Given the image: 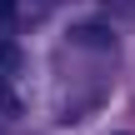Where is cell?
<instances>
[{
    "label": "cell",
    "mask_w": 135,
    "mask_h": 135,
    "mask_svg": "<svg viewBox=\"0 0 135 135\" xmlns=\"http://www.w3.org/2000/svg\"><path fill=\"white\" fill-rule=\"evenodd\" d=\"M105 35H110L105 25H80V30H75V40H80V45H95V40L105 45Z\"/></svg>",
    "instance_id": "1"
},
{
    "label": "cell",
    "mask_w": 135,
    "mask_h": 135,
    "mask_svg": "<svg viewBox=\"0 0 135 135\" xmlns=\"http://www.w3.org/2000/svg\"><path fill=\"white\" fill-rule=\"evenodd\" d=\"M15 5H20V0H0V20H10V15H15Z\"/></svg>",
    "instance_id": "2"
},
{
    "label": "cell",
    "mask_w": 135,
    "mask_h": 135,
    "mask_svg": "<svg viewBox=\"0 0 135 135\" xmlns=\"http://www.w3.org/2000/svg\"><path fill=\"white\" fill-rule=\"evenodd\" d=\"M45 5H50V0H30V10H25V15H40ZM15 10H20V5H15Z\"/></svg>",
    "instance_id": "3"
}]
</instances>
